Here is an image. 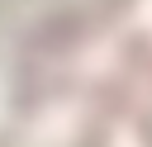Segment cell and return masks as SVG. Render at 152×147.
Wrapping results in <instances>:
<instances>
[{
	"mask_svg": "<svg viewBox=\"0 0 152 147\" xmlns=\"http://www.w3.org/2000/svg\"><path fill=\"white\" fill-rule=\"evenodd\" d=\"M10 9H14V0H0V19H5V14H10Z\"/></svg>",
	"mask_w": 152,
	"mask_h": 147,
	"instance_id": "1",
	"label": "cell"
}]
</instances>
